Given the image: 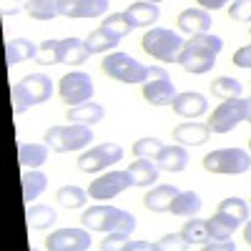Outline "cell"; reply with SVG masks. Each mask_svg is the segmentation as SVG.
Returning a JSON list of instances; mask_svg holds the SVG:
<instances>
[{
    "label": "cell",
    "mask_w": 251,
    "mask_h": 251,
    "mask_svg": "<svg viewBox=\"0 0 251 251\" xmlns=\"http://www.w3.org/2000/svg\"><path fill=\"white\" fill-rule=\"evenodd\" d=\"M244 241H246L249 249H251V221H246V226H244Z\"/></svg>",
    "instance_id": "f6af8a7d"
},
{
    "label": "cell",
    "mask_w": 251,
    "mask_h": 251,
    "mask_svg": "<svg viewBox=\"0 0 251 251\" xmlns=\"http://www.w3.org/2000/svg\"><path fill=\"white\" fill-rule=\"evenodd\" d=\"M106 13H108V0H63L60 3V15L71 20L103 18Z\"/></svg>",
    "instance_id": "5bb4252c"
},
{
    "label": "cell",
    "mask_w": 251,
    "mask_h": 251,
    "mask_svg": "<svg viewBox=\"0 0 251 251\" xmlns=\"http://www.w3.org/2000/svg\"><path fill=\"white\" fill-rule=\"evenodd\" d=\"M91 58V50L86 46V40L78 38H63L60 40V63H68V66H80Z\"/></svg>",
    "instance_id": "603a6c76"
},
{
    "label": "cell",
    "mask_w": 251,
    "mask_h": 251,
    "mask_svg": "<svg viewBox=\"0 0 251 251\" xmlns=\"http://www.w3.org/2000/svg\"><path fill=\"white\" fill-rule=\"evenodd\" d=\"M241 91H244V86H241V80H236V78L221 75V78L211 80V93H214L216 98H221V100H226V98H239Z\"/></svg>",
    "instance_id": "836d02e7"
},
{
    "label": "cell",
    "mask_w": 251,
    "mask_h": 251,
    "mask_svg": "<svg viewBox=\"0 0 251 251\" xmlns=\"http://www.w3.org/2000/svg\"><path fill=\"white\" fill-rule=\"evenodd\" d=\"M178 249H188L183 234H166L153 244V251H178Z\"/></svg>",
    "instance_id": "f35d334b"
},
{
    "label": "cell",
    "mask_w": 251,
    "mask_h": 251,
    "mask_svg": "<svg viewBox=\"0 0 251 251\" xmlns=\"http://www.w3.org/2000/svg\"><path fill=\"white\" fill-rule=\"evenodd\" d=\"M211 13L203 8H186L178 15V28L188 35H199V33H211Z\"/></svg>",
    "instance_id": "ac0fdd59"
},
{
    "label": "cell",
    "mask_w": 251,
    "mask_h": 251,
    "mask_svg": "<svg viewBox=\"0 0 251 251\" xmlns=\"http://www.w3.org/2000/svg\"><path fill=\"white\" fill-rule=\"evenodd\" d=\"M228 15L234 20H241V23H249L251 20V0H234L231 8H228Z\"/></svg>",
    "instance_id": "ab89813d"
},
{
    "label": "cell",
    "mask_w": 251,
    "mask_h": 251,
    "mask_svg": "<svg viewBox=\"0 0 251 251\" xmlns=\"http://www.w3.org/2000/svg\"><path fill=\"white\" fill-rule=\"evenodd\" d=\"M246 108H249V100L239 98H226L221 106L211 113L208 118V126H211L214 133H228L234 131L241 121H246Z\"/></svg>",
    "instance_id": "8fae6325"
},
{
    "label": "cell",
    "mask_w": 251,
    "mask_h": 251,
    "mask_svg": "<svg viewBox=\"0 0 251 251\" xmlns=\"http://www.w3.org/2000/svg\"><path fill=\"white\" fill-rule=\"evenodd\" d=\"M93 78L83 71H71L60 78V86L58 93L60 98L68 103V106H80V103H88L93 100Z\"/></svg>",
    "instance_id": "30bf717a"
},
{
    "label": "cell",
    "mask_w": 251,
    "mask_h": 251,
    "mask_svg": "<svg viewBox=\"0 0 251 251\" xmlns=\"http://www.w3.org/2000/svg\"><path fill=\"white\" fill-rule=\"evenodd\" d=\"M181 234H183V239H186L188 249H201V244L208 239V224H206V219L191 216V219H188V221L183 224Z\"/></svg>",
    "instance_id": "f1b7e54d"
},
{
    "label": "cell",
    "mask_w": 251,
    "mask_h": 251,
    "mask_svg": "<svg viewBox=\"0 0 251 251\" xmlns=\"http://www.w3.org/2000/svg\"><path fill=\"white\" fill-rule=\"evenodd\" d=\"M58 221V214L53 206H46V203H35L28 208V226L35 228V231H43V228H50L53 224Z\"/></svg>",
    "instance_id": "f546056e"
},
{
    "label": "cell",
    "mask_w": 251,
    "mask_h": 251,
    "mask_svg": "<svg viewBox=\"0 0 251 251\" xmlns=\"http://www.w3.org/2000/svg\"><path fill=\"white\" fill-rule=\"evenodd\" d=\"M201 206L203 203H201V196L196 191H178V196L174 199L169 211L174 216H181V219H191V216H196L201 211Z\"/></svg>",
    "instance_id": "d4e9b609"
},
{
    "label": "cell",
    "mask_w": 251,
    "mask_h": 251,
    "mask_svg": "<svg viewBox=\"0 0 251 251\" xmlns=\"http://www.w3.org/2000/svg\"><path fill=\"white\" fill-rule=\"evenodd\" d=\"M43 141L55 153H71V151H83L86 146H91L93 131H91V126H83V123L53 126V128L46 131Z\"/></svg>",
    "instance_id": "277c9868"
},
{
    "label": "cell",
    "mask_w": 251,
    "mask_h": 251,
    "mask_svg": "<svg viewBox=\"0 0 251 251\" xmlns=\"http://www.w3.org/2000/svg\"><path fill=\"white\" fill-rule=\"evenodd\" d=\"M118 43H121V40H118L116 35H111L106 28H96V30H91V33H88V38H86V46H88L91 55H98V53H111Z\"/></svg>",
    "instance_id": "4dcf8cb0"
},
{
    "label": "cell",
    "mask_w": 251,
    "mask_h": 251,
    "mask_svg": "<svg viewBox=\"0 0 251 251\" xmlns=\"http://www.w3.org/2000/svg\"><path fill=\"white\" fill-rule=\"evenodd\" d=\"M183 43L186 40L169 28H149L141 40L143 50L161 63H178V53H181Z\"/></svg>",
    "instance_id": "5b68a950"
},
{
    "label": "cell",
    "mask_w": 251,
    "mask_h": 251,
    "mask_svg": "<svg viewBox=\"0 0 251 251\" xmlns=\"http://www.w3.org/2000/svg\"><path fill=\"white\" fill-rule=\"evenodd\" d=\"M88 196H91V194L86 191V188H80V186L71 183V186H63V188H58L55 201H58L60 206H66V208H80V206H86Z\"/></svg>",
    "instance_id": "d6a6232c"
},
{
    "label": "cell",
    "mask_w": 251,
    "mask_h": 251,
    "mask_svg": "<svg viewBox=\"0 0 251 251\" xmlns=\"http://www.w3.org/2000/svg\"><path fill=\"white\" fill-rule=\"evenodd\" d=\"M143 98L151 106H171L176 98V86L163 68H149V78L143 80Z\"/></svg>",
    "instance_id": "9c48e42d"
},
{
    "label": "cell",
    "mask_w": 251,
    "mask_h": 251,
    "mask_svg": "<svg viewBox=\"0 0 251 251\" xmlns=\"http://www.w3.org/2000/svg\"><path fill=\"white\" fill-rule=\"evenodd\" d=\"M48 251H88L91 228H58L46 239Z\"/></svg>",
    "instance_id": "4fadbf2b"
},
{
    "label": "cell",
    "mask_w": 251,
    "mask_h": 251,
    "mask_svg": "<svg viewBox=\"0 0 251 251\" xmlns=\"http://www.w3.org/2000/svg\"><path fill=\"white\" fill-rule=\"evenodd\" d=\"M176 196H178V188L174 183H161V186H153L151 191L143 196V203L149 211H169Z\"/></svg>",
    "instance_id": "ffe728a7"
},
{
    "label": "cell",
    "mask_w": 251,
    "mask_h": 251,
    "mask_svg": "<svg viewBox=\"0 0 251 251\" xmlns=\"http://www.w3.org/2000/svg\"><path fill=\"white\" fill-rule=\"evenodd\" d=\"M211 126L208 123H199V121H186L174 128V141H178L181 146H201L211 138Z\"/></svg>",
    "instance_id": "2e32d148"
},
{
    "label": "cell",
    "mask_w": 251,
    "mask_h": 251,
    "mask_svg": "<svg viewBox=\"0 0 251 251\" xmlns=\"http://www.w3.org/2000/svg\"><path fill=\"white\" fill-rule=\"evenodd\" d=\"M228 3H231V0H199V5L203 8V10H221V8H226Z\"/></svg>",
    "instance_id": "ee69618b"
},
{
    "label": "cell",
    "mask_w": 251,
    "mask_h": 251,
    "mask_svg": "<svg viewBox=\"0 0 251 251\" xmlns=\"http://www.w3.org/2000/svg\"><path fill=\"white\" fill-rule=\"evenodd\" d=\"M50 96H53V83L43 73H30V75H25L23 80L15 83V86L10 88L15 116L25 113L30 106H40V103L50 100Z\"/></svg>",
    "instance_id": "3957f363"
},
{
    "label": "cell",
    "mask_w": 251,
    "mask_h": 251,
    "mask_svg": "<svg viewBox=\"0 0 251 251\" xmlns=\"http://www.w3.org/2000/svg\"><path fill=\"white\" fill-rule=\"evenodd\" d=\"M131 186H133V178H131L128 169L126 171H108V174H100L96 181H91L88 194H91L93 201H111Z\"/></svg>",
    "instance_id": "7c38bea8"
},
{
    "label": "cell",
    "mask_w": 251,
    "mask_h": 251,
    "mask_svg": "<svg viewBox=\"0 0 251 251\" xmlns=\"http://www.w3.org/2000/svg\"><path fill=\"white\" fill-rule=\"evenodd\" d=\"M100 28H106L111 35H116L118 40L121 38H126L131 30H133V25H131V20L126 18V13H111V15H106V20L100 23Z\"/></svg>",
    "instance_id": "e575fe53"
},
{
    "label": "cell",
    "mask_w": 251,
    "mask_h": 251,
    "mask_svg": "<svg viewBox=\"0 0 251 251\" xmlns=\"http://www.w3.org/2000/svg\"><path fill=\"white\" fill-rule=\"evenodd\" d=\"M201 249H203V251H234L236 244L228 241V239H206V241L201 244Z\"/></svg>",
    "instance_id": "60d3db41"
},
{
    "label": "cell",
    "mask_w": 251,
    "mask_h": 251,
    "mask_svg": "<svg viewBox=\"0 0 251 251\" xmlns=\"http://www.w3.org/2000/svg\"><path fill=\"white\" fill-rule=\"evenodd\" d=\"M100 68L106 75H111L113 80H121V83H143L149 78V68L143 66L141 60H136L133 55L128 53H121V50H113L108 53L106 58L100 60Z\"/></svg>",
    "instance_id": "52a82bcc"
},
{
    "label": "cell",
    "mask_w": 251,
    "mask_h": 251,
    "mask_svg": "<svg viewBox=\"0 0 251 251\" xmlns=\"http://www.w3.org/2000/svg\"><path fill=\"white\" fill-rule=\"evenodd\" d=\"M126 18L131 20L133 28H153L156 20L161 18V8L156 3H146V0H138V3L126 8Z\"/></svg>",
    "instance_id": "d6986e66"
},
{
    "label": "cell",
    "mask_w": 251,
    "mask_h": 251,
    "mask_svg": "<svg viewBox=\"0 0 251 251\" xmlns=\"http://www.w3.org/2000/svg\"><path fill=\"white\" fill-rule=\"evenodd\" d=\"M249 151H251V141H249Z\"/></svg>",
    "instance_id": "c3c4849f"
},
{
    "label": "cell",
    "mask_w": 251,
    "mask_h": 251,
    "mask_svg": "<svg viewBox=\"0 0 251 251\" xmlns=\"http://www.w3.org/2000/svg\"><path fill=\"white\" fill-rule=\"evenodd\" d=\"M224 48V40L214 33H199L191 35L183 43L181 53H178V66L186 73H194V75H203L216 66V55Z\"/></svg>",
    "instance_id": "6da1fadb"
},
{
    "label": "cell",
    "mask_w": 251,
    "mask_h": 251,
    "mask_svg": "<svg viewBox=\"0 0 251 251\" xmlns=\"http://www.w3.org/2000/svg\"><path fill=\"white\" fill-rule=\"evenodd\" d=\"M106 116V108L96 100H88V103H80V106H71L68 108V121L71 123H83V126H93L98 121H103Z\"/></svg>",
    "instance_id": "cb8c5ba5"
},
{
    "label": "cell",
    "mask_w": 251,
    "mask_h": 251,
    "mask_svg": "<svg viewBox=\"0 0 251 251\" xmlns=\"http://www.w3.org/2000/svg\"><path fill=\"white\" fill-rule=\"evenodd\" d=\"M20 181H23V199L28 203L35 201L48 186V176L43 171H38V169H25L23 176H20Z\"/></svg>",
    "instance_id": "83f0119b"
},
{
    "label": "cell",
    "mask_w": 251,
    "mask_h": 251,
    "mask_svg": "<svg viewBox=\"0 0 251 251\" xmlns=\"http://www.w3.org/2000/svg\"><path fill=\"white\" fill-rule=\"evenodd\" d=\"M48 143H18V163L23 169H40L48 161Z\"/></svg>",
    "instance_id": "44dd1931"
},
{
    "label": "cell",
    "mask_w": 251,
    "mask_h": 251,
    "mask_svg": "<svg viewBox=\"0 0 251 251\" xmlns=\"http://www.w3.org/2000/svg\"><path fill=\"white\" fill-rule=\"evenodd\" d=\"M83 226L91 231H100V234H113V231H123V234H133L136 231V216L123 211L118 206H106L98 203L83 211L80 216Z\"/></svg>",
    "instance_id": "7a4b0ae2"
},
{
    "label": "cell",
    "mask_w": 251,
    "mask_h": 251,
    "mask_svg": "<svg viewBox=\"0 0 251 251\" xmlns=\"http://www.w3.org/2000/svg\"><path fill=\"white\" fill-rule=\"evenodd\" d=\"M146 3H156V5H158V3H161V0H146Z\"/></svg>",
    "instance_id": "7dc6e473"
},
{
    "label": "cell",
    "mask_w": 251,
    "mask_h": 251,
    "mask_svg": "<svg viewBox=\"0 0 251 251\" xmlns=\"http://www.w3.org/2000/svg\"><path fill=\"white\" fill-rule=\"evenodd\" d=\"M234 66L239 68H251V46H244L234 53Z\"/></svg>",
    "instance_id": "b9f144b4"
},
{
    "label": "cell",
    "mask_w": 251,
    "mask_h": 251,
    "mask_svg": "<svg viewBox=\"0 0 251 251\" xmlns=\"http://www.w3.org/2000/svg\"><path fill=\"white\" fill-rule=\"evenodd\" d=\"M171 108L181 116V118H199L208 111V100L203 93H196V91H183V93H176Z\"/></svg>",
    "instance_id": "9a60e30c"
},
{
    "label": "cell",
    "mask_w": 251,
    "mask_h": 251,
    "mask_svg": "<svg viewBox=\"0 0 251 251\" xmlns=\"http://www.w3.org/2000/svg\"><path fill=\"white\" fill-rule=\"evenodd\" d=\"M188 161H191V158H188V151H186V146H181V143L163 146V149L158 151V156H156L158 169L169 171V174H181L188 166Z\"/></svg>",
    "instance_id": "e0dca14e"
},
{
    "label": "cell",
    "mask_w": 251,
    "mask_h": 251,
    "mask_svg": "<svg viewBox=\"0 0 251 251\" xmlns=\"http://www.w3.org/2000/svg\"><path fill=\"white\" fill-rule=\"evenodd\" d=\"M203 169L219 176H241L251 169V151L244 149H219L203 156Z\"/></svg>",
    "instance_id": "8992f818"
},
{
    "label": "cell",
    "mask_w": 251,
    "mask_h": 251,
    "mask_svg": "<svg viewBox=\"0 0 251 251\" xmlns=\"http://www.w3.org/2000/svg\"><path fill=\"white\" fill-rule=\"evenodd\" d=\"M38 63H43V66H55L60 63V40L58 38H48L43 43L38 46Z\"/></svg>",
    "instance_id": "8d00e7d4"
},
{
    "label": "cell",
    "mask_w": 251,
    "mask_h": 251,
    "mask_svg": "<svg viewBox=\"0 0 251 251\" xmlns=\"http://www.w3.org/2000/svg\"><path fill=\"white\" fill-rule=\"evenodd\" d=\"M128 174L133 178V186H153L158 181L161 169H158L156 158H138L128 166Z\"/></svg>",
    "instance_id": "7402d4cb"
},
{
    "label": "cell",
    "mask_w": 251,
    "mask_h": 251,
    "mask_svg": "<svg viewBox=\"0 0 251 251\" xmlns=\"http://www.w3.org/2000/svg\"><path fill=\"white\" fill-rule=\"evenodd\" d=\"M38 55V46H33L28 38H13L5 43V58H8V66H18L23 60H30Z\"/></svg>",
    "instance_id": "4316f807"
},
{
    "label": "cell",
    "mask_w": 251,
    "mask_h": 251,
    "mask_svg": "<svg viewBox=\"0 0 251 251\" xmlns=\"http://www.w3.org/2000/svg\"><path fill=\"white\" fill-rule=\"evenodd\" d=\"M123 161V146L121 143H98L93 149H88L86 153H80L78 158V169L86 174H100L111 169L113 163Z\"/></svg>",
    "instance_id": "ba28073f"
},
{
    "label": "cell",
    "mask_w": 251,
    "mask_h": 251,
    "mask_svg": "<svg viewBox=\"0 0 251 251\" xmlns=\"http://www.w3.org/2000/svg\"><path fill=\"white\" fill-rule=\"evenodd\" d=\"M246 121L251 123V100H249V108H246Z\"/></svg>",
    "instance_id": "bcb514c9"
},
{
    "label": "cell",
    "mask_w": 251,
    "mask_h": 251,
    "mask_svg": "<svg viewBox=\"0 0 251 251\" xmlns=\"http://www.w3.org/2000/svg\"><path fill=\"white\" fill-rule=\"evenodd\" d=\"M206 224H208V239H231L234 231L241 226L234 216L224 211H216L211 219H206Z\"/></svg>",
    "instance_id": "484cf974"
},
{
    "label": "cell",
    "mask_w": 251,
    "mask_h": 251,
    "mask_svg": "<svg viewBox=\"0 0 251 251\" xmlns=\"http://www.w3.org/2000/svg\"><path fill=\"white\" fill-rule=\"evenodd\" d=\"M0 8H3V15L8 18V15L20 13V10L25 8V3H23V0H0Z\"/></svg>",
    "instance_id": "7bdbcfd3"
},
{
    "label": "cell",
    "mask_w": 251,
    "mask_h": 251,
    "mask_svg": "<svg viewBox=\"0 0 251 251\" xmlns=\"http://www.w3.org/2000/svg\"><path fill=\"white\" fill-rule=\"evenodd\" d=\"M163 149V143H161V138H138L136 143H133V156L136 158H156L158 156V151Z\"/></svg>",
    "instance_id": "74e56055"
},
{
    "label": "cell",
    "mask_w": 251,
    "mask_h": 251,
    "mask_svg": "<svg viewBox=\"0 0 251 251\" xmlns=\"http://www.w3.org/2000/svg\"><path fill=\"white\" fill-rule=\"evenodd\" d=\"M60 3L63 0H28L25 10L35 20H55L60 15Z\"/></svg>",
    "instance_id": "1f68e13d"
},
{
    "label": "cell",
    "mask_w": 251,
    "mask_h": 251,
    "mask_svg": "<svg viewBox=\"0 0 251 251\" xmlns=\"http://www.w3.org/2000/svg\"><path fill=\"white\" fill-rule=\"evenodd\" d=\"M216 211H224L228 216H234L239 224H244V221H249V201H244L239 196H228V199H224L219 203Z\"/></svg>",
    "instance_id": "d590c367"
}]
</instances>
